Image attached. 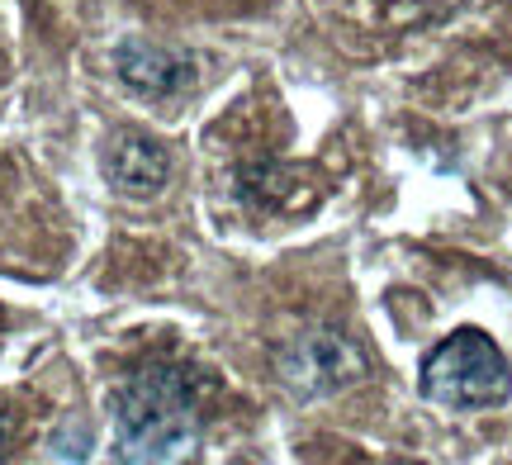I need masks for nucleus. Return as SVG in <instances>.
I'll list each match as a JSON object with an SVG mask.
<instances>
[{"mask_svg": "<svg viewBox=\"0 0 512 465\" xmlns=\"http://www.w3.org/2000/svg\"><path fill=\"white\" fill-rule=\"evenodd\" d=\"M5 451H10V418L0 413V465H5Z\"/></svg>", "mask_w": 512, "mask_h": 465, "instance_id": "5", "label": "nucleus"}, {"mask_svg": "<svg viewBox=\"0 0 512 465\" xmlns=\"http://www.w3.org/2000/svg\"><path fill=\"white\" fill-rule=\"evenodd\" d=\"M119 461L185 465L200 447V390L176 361H147L119 390Z\"/></svg>", "mask_w": 512, "mask_h": 465, "instance_id": "1", "label": "nucleus"}, {"mask_svg": "<svg viewBox=\"0 0 512 465\" xmlns=\"http://www.w3.org/2000/svg\"><path fill=\"white\" fill-rule=\"evenodd\" d=\"M384 465H422V461H384Z\"/></svg>", "mask_w": 512, "mask_h": 465, "instance_id": "6", "label": "nucleus"}, {"mask_svg": "<svg viewBox=\"0 0 512 465\" xmlns=\"http://www.w3.org/2000/svg\"><path fill=\"white\" fill-rule=\"evenodd\" d=\"M119 76L133 91L166 95L190 76V62L181 53H171V48H157V43H124L119 48Z\"/></svg>", "mask_w": 512, "mask_h": 465, "instance_id": "4", "label": "nucleus"}, {"mask_svg": "<svg viewBox=\"0 0 512 465\" xmlns=\"http://www.w3.org/2000/svg\"><path fill=\"white\" fill-rule=\"evenodd\" d=\"M105 171L110 181L128 195H152V190L166 186L171 176V157L157 138H143V133H119L105 152Z\"/></svg>", "mask_w": 512, "mask_h": 465, "instance_id": "3", "label": "nucleus"}, {"mask_svg": "<svg viewBox=\"0 0 512 465\" xmlns=\"http://www.w3.org/2000/svg\"><path fill=\"white\" fill-rule=\"evenodd\" d=\"M422 394L441 409H498L512 394V366L489 333L456 328L422 361Z\"/></svg>", "mask_w": 512, "mask_h": 465, "instance_id": "2", "label": "nucleus"}]
</instances>
